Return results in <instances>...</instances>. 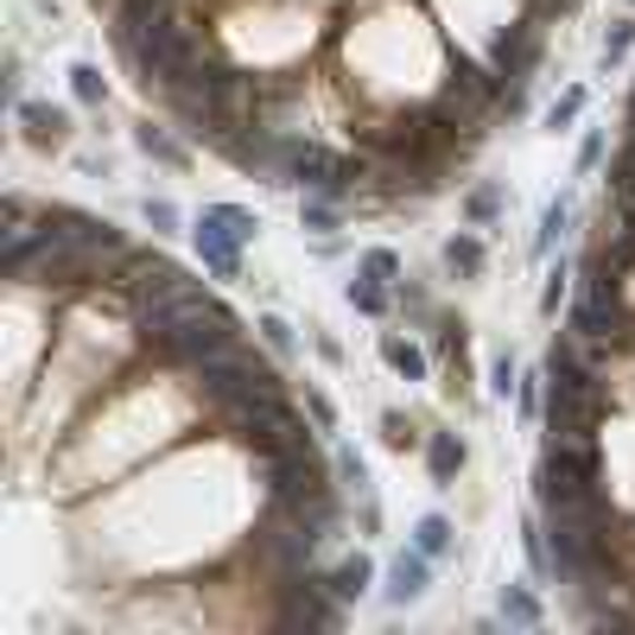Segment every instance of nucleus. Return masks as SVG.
Here are the masks:
<instances>
[{"label": "nucleus", "instance_id": "1", "mask_svg": "<svg viewBox=\"0 0 635 635\" xmlns=\"http://www.w3.org/2000/svg\"><path fill=\"white\" fill-rule=\"evenodd\" d=\"M197 375H204V394H210V401H223V407L255 401V394H280V375L267 369V363H255L242 343H229V350H217V356H204Z\"/></svg>", "mask_w": 635, "mask_h": 635}, {"label": "nucleus", "instance_id": "2", "mask_svg": "<svg viewBox=\"0 0 635 635\" xmlns=\"http://www.w3.org/2000/svg\"><path fill=\"white\" fill-rule=\"evenodd\" d=\"M229 426L248 439L255 451H286V445H305V426L300 413L286 407L280 394H255V401H235L229 407Z\"/></svg>", "mask_w": 635, "mask_h": 635}, {"label": "nucleus", "instance_id": "3", "mask_svg": "<svg viewBox=\"0 0 635 635\" xmlns=\"http://www.w3.org/2000/svg\"><path fill=\"white\" fill-rule=\"evenodd\" d=\"M598 489V451L585 439H560L540 464V502L547 496H591Z\"/></svg>", "mask_w": 635, "mask_h": 635}, {"label": "nucleus", "instance_id": "4", "mask_svg": "<svg viewBox=\"0 0 635 635\" xmlns=\"http://www.w3.org/2000/svg\"><path fill=\"white\" fill-rule=\"evenodd\" d=\"M191 235H197V255H204V267H210L217 280H235V273H242V242H235L223 223L197 217V229H191Z\"/></svg>", "mask_w": 635, "mask_h": 635}, {"label": "nucleus", "instance_id": "5", "mask_svg": "<svg viewBox=\"0 0 635 635\" xmlns=\"http://www.w3.org/2000/svg\"><path fill=\"white\" fill-rule=\"evenodd\" d=\"M547 381H553V394H565V401H585V407H603L598 394V375L585 369L572 350H553V363H547Z\"/></svg>", "mask_w": 635, "mask_h": 635}, {"label": "nucleus", "instance_id": "6", "mask_svg": "<svg viewBox=\"0 0 635 635\" xmlns=\"http://www.w3.org/2000/svg\"><path fill=\"white\" fill-rule=\"evenodd\" d=\"M445 96H451V109H457V114H477V109L496 102V76L457 58V64H451V89H445Z\"/></svg>", "mask_w": 635, "mask_h": 635}, {"label": "nucleus", "instance_id": "7", "mask_svg": "<svg viewBox=\"0 0 635 635\" xmlns=\"http://www.w3.org/2000/svg\"><path fill=\"white\" fill-rule=\"evenodd\" d=\"M426 585H432V553H401V560L388 565V603H413L426 598Z\"/></svg>", "mask_w": 635, "mask_h": 635}, {"label": "nucleus", "instance_id": "8", "mask_svg": "<svg viewBox=\"0 0 635 635\" xmlns=\"http://www.w3.org/2000/svg\"><path fill=\"white\" fill-rule=\"evenodd\" d=\"M20 121H26V141L33 147H64L71 141V114L51 109V102H20Z\"/></svg>", "mask_w": 635, "mask_h": 635}, {"label": "nucleus", "instance_id": "9", "mask_svg": "<svg viewBox=\"0 0 635 635\" xmlns=\"http://www.w3.org/2000/svg\"><path fill=\"white\" fill-rule=\"evenodd\" d=\"M159 20H166V0H121V26H114L121 33V51H134Z\"/></svg>", "mask_w": 635, "mask_h": 635}, {"label": "nucleus", "instance_id": "10", "mask_svg": "<svg viewBox=\"0 0 635 635\" xmlns=\"http://www.w3.org/2000/svg\"><path fill=\"white\" fill-rule=\"evenodd\" d=\"M369 585H375V565L363 560V553H350V560H343L331 578H325V591H331L337 603H356L363 591H369Z\"/></svg>", "mask_w": 635, "mask_h": 635}, {"label": "nucleus", "instance_id": "11", "mask_svg": "<svg viewBox=\"0 0 635 635\" xmlns=\"http://www.w3.org/2000/svg\"><path fill=\"white\" fill-rule=\"evenodd\" d=\"M426 464H432V484H451V477L464 471V439L432 432V439H426Z\"/></svg>", "mask_w": 635, "mask_h": 635}, {"label": "nucleus", "instance_id": "12", "mask_svg": "<svg viewBox=\"0 0 635 635\" xmlns=\"http://www.w3.org/2000/svg\"><path fill=\"white\" fill-rule=\"evenodd\" d=\"M381 363L394 375H407V381H426V350L407 343V337H381Z\"/></svg>", "mask_w": 635, "mask_h": 635}, {"label": "nucleus", "instance_id": "13", "mask_svg": "<svg viewBox=\"0 0 635 635\" xmlns=\"http://www.w3.org/2000/svg\"><path fill=\"white\" fill-rule=\"evenodd\" d=\"M445 273L477 280V273H484V242H477V235H451L445 242Z\"/></svg>", "mask_w": 635, "mask_h": 635}, {"label": "nucleus", "instance_id": "14", "mask_svg": "<svg viewBox=\"0 0 635 635\" xmlns=\"http://www.w3.org/2000/svg\"><path fill=\"white\" fill-rule=\"evenodd\" d=\"M413 547H419V553H432V560H439V553H451V522H445V515H419V527H413Z\"/></svg>", "mask_w": 635, "mask_h": 635}, {"label": "nucleus", "instance_id": "15", "mask_svg": "<svg viewBox=\"0 0 635 635\" xmlns=\"http://www.w3.org/2000/svg\"><path fill=\"white\" fill-rule=\"evenodd\" d=\"M204 217H210V223H223L229 235H235V242H255V217H248V210H242V204H210V210H204Z\"/></svg>", "mask_w": 635, "mask_h": 635}, {"label": "nucleus", "instance_id": "16", "mask_svg": "<svg viewBox=\"0 0 635 635\" xmlns=\"http://www.w3.org/2000/svg\"><path fill=\"white\" fill-rule=\"evenodd\" d=\"M515 388H522V369H515V356H509V350H496V356H489V394H496V401H509Z\"/></svg>", "mask_w": 635, "mask_h": 635}, {"label": "nucleus", "instance_id": "17", "mask_svg": "<svg viewBox=\"0 0 635 635\" xmlns=\"http://www.w3.org/2000/svg\"><path fill=\"white\" fill-rule=\"evenodd\" d=\"M134 141H141V152H152V159H166V166H191V152L179 147L172 134H159V127H141Z\"/></svg>", "mask_w": 635, "mask_h": 635}, {"label": "nucleus", "instance_id": "18", "mask_svg": "<svg viewBox=\"0 0 635 635\" xmlns=\"http://www.w3.org/2000/svg\"><path fill=\"white\" fill-rule=\"evenodd\" d=\"M630 45H635V20H616L610 38H603V51H598V64H603V71H616V64L630 58Z\"/></svg>", "mask_w": 635, "mask_h": 635}, {"label": "nucleus", "instance_id": "19", "mask_svg": "<svg viewBox=\"0 0 635 635\" xmlns=\"http://www.w3.org/2000/svg\"><path fill=\"white\" fill-rule=\"evenodd\" d=\"M350 305H356V312H388V293H381V280H375V273H363V280H350Z\"/></svg>", "mask_w": 635, "mask_h": 635}, {"label": "nucleus", "instance_id": "20", "mask_svg": "<svg viewBox=\"0 0 635 635\" xmlns=\"http://www.w3.org/2000/svg\"><path fill=\"white\" fill-rule=\"evenodd\" d=\"M71 89H76V102H89V109L109 96V83H102V71H96V64H76V71H71Z\"/></svg>", "mask_w": 635, "mask_h": 635}, {"label": "nucleus", "instance_id": "21", "mask_svg": "<svg viewBox=\"0 0 635 635\" xmlns=\"http://www.w3.org/2000/svg\"><path fill=\"white\" fill-rule=\"evenodd\" d=\"M560 229H565V197H553V204L540 210V235H534V255H547V248L560 242Z\"/></svg>", "mask_w": 635, "mask_h": 635}, {"label": "nucleus", "instance_id": "22", "mask_svg": "<svg viewBox=\"0 0 635 635\" xmlns=\"http://www.w3.org/2000/svg\"><path fill=\"white\" fill-rule=\"evenodd\" d=\"M502 616L509 623H540V603L527 598L522 585H502Z\"/></svg>", "mask_w": 635, "mask_h": 635}, {"label": "nucleus", "instance_id": "23", "mask_svg": "<svg viewBox=\"0 0 635 635\" xmlns=\"http://www.w3.org/2000/svg\"><path fill=\"white\" fill-rule=\"evenodd\" d=\"M553 527H540V522H527V565L534 572H553V540H547Z\"/></svg>", "mask_w": 635, "mask_h": 635}, {"label": "nucleus", "instance_id": "24", "mask_svg": "<svg viewBox=\"0 0 635 635\" xmlns=\"http://www.w3.org/2000/svg\"><path fill=\"white\" fill-rule=\"evenodd\" d=\"M578 109H585V89H565L560 102L547 109V127H553V134H560V127H572V121H578Z\"/></svg>", "mask_w": 635, "mask_h": 635}, {"label": "nucleus", "instance_id": "25", "mask_svg": "<svg viewBox=\"0 0 635 635\" xmlns=\"http://www.w3.org/2000/svg\"><path fill=\"white\" fill-rule=\"evenodd\" d=\"M560 300H565V261H560V267H547V286H540V312L553 318V312H560Z\"/></svg>", "mask_w": 635, "mask_h": 635}, {"label": "nucleus", "instance_id": "26", "mask_svg": "<svg viewBox=\"0 0 635 635\" xmlns=\"http://www.w3.org/2000/svg\"><path fill=\"white\" fill-rule=\"evenodd\" d=\"M337 477H343V484H350V489H369V471H363V457H356V451H350V445L337 451Z\"/></svg>", "mask_w": 635, "mask_h": 635}, {"label": "nucleus", "instance_id": "27", "mask_svg": "<svg viewBox=\"0 0 635 635\" xmlns=\"http://www.w3.org/2000/svg\"><path fill=\"white\" fill-rule=\"evenodd\" d=\"M496 210H502V191H496V185L471 191V223H489V217H496Z\"/></svg>", "mask_w": 635, "mask_h": 635}, {"label": "nucleus", "instance_id": "28", "mask_svg": "<svg viewBox=\"0 0 635 635\" xmlns=\"http://www.w3.org/2000/svg\"><path fill=\"white\" fill-rule=\"evenodd\" d=\"M363 273H375V280H394V273H401V255H388V248H369V255H363Z\"/></svg>", "mask_w": 635, "mask_h": 635}, {"label": "nucleus", "instance_id": "29", "mask_svg": "<svg viewBox=\"0 0 635 635\" xmlns=\"http://www.w3.org/2000/svg\"><path fill=\"white\" fill-rule=\"evenodd\" d=\"M261 337L280 350V356H293V325H286V318H261Z\"/></svg>", "mask_w": 635, "mask_h": 635}, {"label": "nucleus", "instance_id": "30", "mask_svg": "<svg viewBox=\"0 0 635 635\" xmlns=\"http://www.w3.org/2000/svg\"><path fill=\"white\" fill-rule=\"evenodd\" d=\"M381 439H388V445H394V451H407V445H413L407 419H401V413H381Z\"/></svg>", "mask_w": 635, "mask_h": 635}, {"label": "nucleus", "instance_id": "31", "mask_svg": "<svg viewBox=\"0 0 635 635\" xmlns=\"http://www.w3.org/2000/svg\"><path fill=\"white\" fill-rule=\"evenodd\" d=\"M141 217H147L152 229H179V210H172L166 197H147V210H141Z\"/></svg>", "mask_w": 635, "mask_h": 635}, {"label": "nucleus", "instance_id": "32", "mask_svg": "<svg viewBox=\"0 0 635 635\" xmlns=\"http://www.w3.org/2000/svg\"><path fill=\"white\" fill-rule=\"evenodd\" d=\"M305 407H312V419H318V432H331V426H337V413H331L325 394H305Z\"/></svg>", "mask_w": 635, "mask_h": 635}, {"label": "nucleus", "instance_id": "33", "mask_svg": "<svg viewBox=\"0 0 635 635\" xmlns=\"http://www.w3.org/2000/svg\"><path fill=\"white\" fill-rule=\"evenodd\" d=\"M603 159V134H585V147H578V172H591Z\"/></svg>", "mask_w": 635, "mask_h": 635}, {"label": "nucleus", "instance_id": "34", "mask_svg": "<svg viewBox=\"0 0 635 635\" xmlns=\"http://www.w3.org/2000/svg\"><path fill=\"white\" fill-rule=\"evenodd\" d=\"M515 394H522V413H540V375H522Z\"/></svg>", "mask_w": 635, "mask_h": 635}, {"label": "nucleus", "instance_id": "35", "mask_svg": "<svg viewBox=\"0 0 635 635\" xmlns=\"http://www.w3.org/2000/svg\"><path fill=\"white\" fill-rule=\"evenodd\" d=\"M305 223H312V229H331V204H305Z\"/></svg>", "mask_w": 635, "mask_h": 635}]
</instances>
